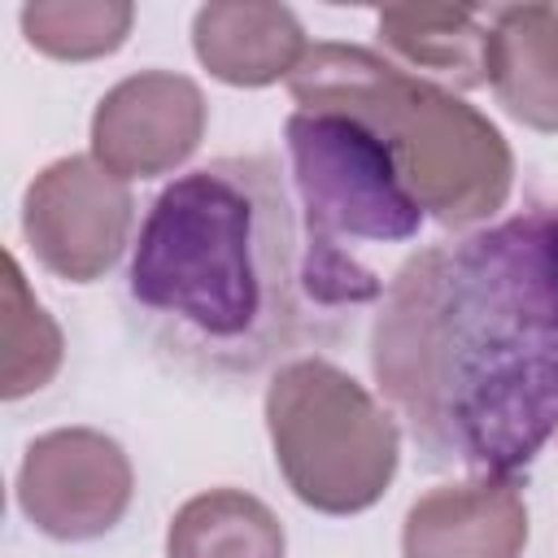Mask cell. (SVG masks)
<instances>
[{
	"label": "cell",
	"mask_w": 558,
	"mask_h": 558,
	"mask_svg": "<svg viewBox=\"0 0 558 558\" xmlns=\"http://www.w3.org/2000/svg\"><path fill=\"white\" fill-rule=\"evenodd\" d=\"M192 52L227 87H270L292 78L310 44L288 4L214 0L192 17Z\"/></svg>",
	"instance_id": "30bf717a"
},
{
	"label": "cell",
	"mask_w": 558,
	"mask_h": 558,
	"mask_svg": "<svg viewBox=\"0 0 558 558\" xmlns=\"http://www.w3.org/2000/svg\"><path fill=\"white\" fill-rule=\"evenodd\" d=\"M527 501L514 475L427 488L401 523V558H523Z\"/></svg>",
	"instance_id": "9c48e42d"
},
{
	"label": "cell",
	"mask_w": 558,
	"mask_h": 558,
	"mask_svg": "<svg viewBox=\"0 0 558 558\" xmlns=\"http://www.w3.org/2000/svg\"><path fill=\"white\" fill-rule=\"evenodd\" d=\"M488 87L532 131H558V9L501 4L488 13Z\"/></svg>",
	"instance_id": "8fae6325"
},
{
	"label": "cell",
	"mask_w": 558,
	"mask_h": 558,
	"mask_svg": "<svg viewBox=\"0 0 558 558\" xmlns=\"http://www.w3.org/2000/svg\"><path fill=\"white\" fill-rule=\"evenodd\" d=\"M279 514L244 488H209L187 497L166 527V558H283Z\"/></svg>",
	"instance_id": "4fadbf2b"
},
{
	"label": "cell",
	"mask_w": 558,
	"mask_h": 558,
	"mask_svg": "<svg viewBox=\"0 0 558 558\" xmlns=\"http://www.w3.org/2000/svg\"><path fill=\"white\" fill-rule=\"evenodd\" d=\"M288 92L301 109L366 122L397 157L418 209L440 227H475L510 201L514 153L506 135L475 105L375 48L336 39L310 44Z\"/></svg>",
	"instance_id": "3957f363"
},
{
	"label": "cell",
	"mask_w": 558,
	"mask_h": 558,
	"mask_svg": "<svg viewBox=\"0 0 558 558\" xmlns=\"http://www.w3.org/2000/svg\"><path fill=\"white\" fill-rule=\"evenodd\" d=\"M205 92L174 70H140L113 83L92 113V157L131 179H157L179 170L205 140Z\"/></svg>",
	"instance_id": "ba28073f"
},
{
	"label": "cell",
	"mask_w": 558,
	"mask_h": 558,
	"mask_svg": "<svg viewBox=\"0 0 558 558\" xmlns=\"http://www.w3.org/2000/svg\"><path fill=\"white\" fill-rule=\"evenodd\" d=\"M22 35L52 61H96L126 44L135 4L126 0H31L17 13Z\"/></svg>",
	"instance_id": "9a60e30c"
},
{
	"label": "cell",
	"mask_w": 558,
	"mask_h": 558,
	"mask_svg": "<svg viewBox=\"0 0 558 558\" xmlns=\"http://www.w3.org/2000/svg\"><path fill=\"white\" fill-rule=\"evenodd\" d=\"M379 44L410 74H436L453 87L488 83V13L462 4H392L375 17Z\"/></svg>",
	"instance_id": "7c38bea8"
},
{
	"label": "cell",
	"mask_w": 558,
	"mask_h": 558,
	"mask_svg": "<svg viewBox=\"0 0 558 558\" xmlns=\"http://www.w3.org/2000/svg\"><path fill=\"white\" fill-rule=\"evenodd\" d=\"M13 493L35 532L83 545L122 523L135 497V471L113 436L96 427H52L26 445Z\"/></svg>",
	"instance_id": "8992f818"
},
{
	"label": "cell",
	"mask_w": 558,
	"mask_h": 558,
	"mask_svg": "<svg viewBox=\"0 0 558 558\" xmlns=\"http://www.w3.org/2000/svg\"><path fill=\"white\" fill-rule=\"evenodd\" d=\"M135 218L131 187L96 157H57L22 196V231L35 262L70 283H92L126 248Z\"/></svg>",
	"instance_id": "52a82bcc"
},
{
	"label": "cell",
	"mask_w": 558,
	"mask_h": 558,
	"mask_svg": "<svg viewBox=\"0 0 558 558\" xmlns=\"http://www.w3.org/2000/svg\"><path fill=\"white\" fill-rule=\"evenodd\" d=\"M296 218L270 157H218L157 192L126 266V301L157 353L240 379L301 323Z\"/></svg>",
	"instance_id": "7a4b0ae2"
},
{
	"label": "cell",
	"mask_w": 558,
	"mask_h": 558,
	"mask_svg": "<svg viewBox=\"0 0 558 558\" xmlns=\"http://www.w3.org/2000/svg\"><path fill=\"white\" fill-rule=\"evenodd\" d=\"M266 432L283 484L318 514L371 510L401 462L392 410L327 357H292L270 375Z\"/></svg>",
	"instance_id": "5b68a950"
},
{
	"label": "cell",
	"mask_w": 558,
	"mask_h": 558,
	"mask_svg": "<svg viewBox=\"0 0 558 558\" xmlns=\"http://www.w3.org/2000/svg\"><path fill=\"white\" fill-rule=\"evenodd\" d=\"M371 371L427 462L523 471L558 432V205L414 253L379 296Z\"/></svg>",
	"instance_id": "6da1fadb"
},
{
	"label": "cell",
	"mask_w": 558,
	"mask_h": 558,
	"mask_svg": "<svg viewBox=\"0 0 558 558\" xmlns=\"http://www.w3.org/2000/svg\"><path fill=\"white\" fill-rule=\"evenodd\" d=\"M65 357L57 318L35 301L22 266L4 253V305H0V397L17 401L52 384Z\"/></svg>",
	"instance_id": "5bb4252c"
},
{
	"label": "cell",
	"mask_w": 558,
	"mask_h": 558,
	"mask_svg": "<svg viewBox=\"0 0 558 558\" xmlns=\"http://www.w3.org/2000/svg\"><path fill=\"white\" fill-rule=\"evenodd\" d=\"M283 140L305 205V296L323 310L379 301L384 283L353 257V248L405 244L427 218L410 196L397 157L366 122L327 109H296L283 122Z\"/></svg>",
	"instance_id": "277c9868"
}]
</instances>
